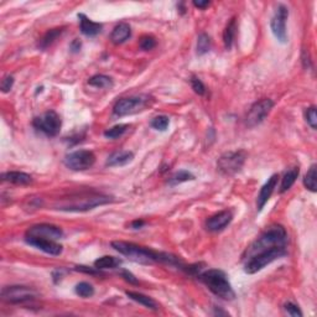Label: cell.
Segmentation results:
<instances>
[{
	"mask_svg": "<svg viewBox=\"0 0 317 317\" xmlns=\"http://www.w3.org/2000/svg\"><path fill=\"white\" fill-rule=\"evenodd\" d=\"M112 247L121 253L122 255L130 259L131 262L139 263V264H153L156 262H161V254L162 253L154 252L151 249L146 248V247L138 246L134 243H128V242H112Z\"/></svg>",
	"mask_w": 317,
	"mask_h": 317,
	"instance_id": "2",
	"label": "cell"
},
{
	"mask_svg": "<svg viewBox=\"0 0 317 317\" xmlns=\"http://www.w3.org/2000/svg\"><path fill=\"white\" fill-rule=\"evenodd\" d=\"M79 19V28H81V33L83 35L88 36V37H93L97 36L102 31V24L99 22H94L90 19H88L85 14H78Z\"/></svg>",
	"mask_w": 317,
	"mask_h": 317,
	"instance_id": "16",
	"label": "cell"
},
{
	"mask_svg": "<svg viewBox=\"0 0 317 317\" xmlns=\"http://www.w3.org/2000/svg\"><path fill=\"white\" fill-rule=\"evenodd\" d=\"M122 264V260L117 259L110 255H104V257L99 258L94 262V268L98 270H103V269H114Z\"/></svg>",
	"mask_w": 317,
	"mask_h": 317,
	"instance_id": "22",
	"label": "cell"
},
{
	"mask_svg": "<svg viewBox=\"0 0 317 317\" xmlns=\"http://www.w3.org/2000/svg\"><path fill=\"white\" fill-rule=\"evenodd\" d=\"M28 237H38L45 238V239H50V241H56L63 237V232L60 227H56L53 224H36L28 229L26 232Z\"/></svg>",
	"mask_w": 317,
	"mask_h": 317,
	"instance_id": "12",
	"label": "cell"
},
{
	"mask_svg": "<svg viewBox=\"0 0 317 317\" xmlns=\"http://www.w3.org/2000/svg\"><path fill=\"white\" fill-rule=\"evenodd\" d=\"M130 36V26H129L128 24H125V22H121V24H118L114 28V30H113L112 35H110V40H112L113 44L121 45L123 44V42H125Z\"/></svg>",
	"mask_w": 317,
	"mask_h": 317,
	"instance_id": "19",
	"label": "cell"
},
{
	"mask_svg": "<svg viewBox=\"0 0 317 317\" xmlns=\"http://www.w3.org/2000/svg\"><path fill=\"white\" fill-rule=\"evenodd\" d=\"M81 46H82V44H81V41H79V40H73L70 47H71L72 52H78L79 50H81Z\"/></svg>",
	"mask_w": 317,
	"mask_h": 317,
	"instance_id": "38",
	"label": "cell"
},
{
	"mask_svg": "<svg viewBox=\"0 0 317 317\" xmlns=\"http://www.w3.org/2000/svg\"><path fill=\"white\" fill-rule=\"evenodd\" d=\"M211 49V37L207 34H201L197 38V55L202 56L207 53Z\"/></svg>",
	"mask_w": 317,
	"mask_h": 317,
	"instance_id": "27",
	"label": "cell"
},
{
	"mask_svg": "<svg viewBox=\"0 0 317 317\" xmlns=\"http://www.w3.org/2000/svg\"><path fill=\"white\" fill-rule=\"evenodd\" d=\"M1 180L14 183V185H20V186L30 185L33 182V177L29 174L19 173V171H9V173L1 174Z\"/></svg>",
	"mask_w": 317,
	"mask_h": 317,
	"instance_id": "18",
	"label": "cell"
},
{
	"mask_svg": "<svg viewBox=\"0 0 317 317\" xmlns=\"http://www.w3.org/2000/svg\"><path fill=\"white\" fill-rule=\"evenodd\" d=\"M194 5L196 6V8L202 9L203 10V9H206L210 5V1H207V0H206V1H201V0H198V1H194Z\"/></svg>",
	"mask_w": 317,
	"mask_h": 317,
	"instance_id": "39",
	"label": "cell"
},
{
	"mask_svg": "<svg viewBox=\"0 0 317 317\" xmlns=\"http://www.w3.org/2000/svg\"><path fill=\"white\" fill-rule=\"evenodd\" d=\"M274 107V102L271 99H262V101L257 102L250 107L248 114L246 118V123L249 128H254V126L259 125L266 115L270 113V110Z\"/></svg>",
	"mask_w": 317,
	"mask_h": 317,
	"instance_id": "11",
	"label": "cell"
},
{
	"mask_svg": "<svg viewBox=\"0 0 317 317\" xmlns=\"http://www.w3.org/2000/svg\"><path fill=\"white\" fill-rule=\"evenodd\" d=\"M26 242H28V244L40 249V250L45 252L46 254L60 255L62 253V246L58 244L56 241H50V239L38 237H28L26 235Z\"/></svg>",
	"mask_w": 317,
	"mask_h": 317,
	"instance_id": "13",
	"label": "cell"
},
{
	"mask_svg": "<svg viewBox=\"0 0 317 317\" xmlns=\"http://www.w3.org/2000/svg\"><path fill=\"white\" fill-rule=\"evenodd\" d=\"M233 213L230 211H222L219 213L210 217L206 222V227L210 232H221L232 222Z\"/></svg>",
	"mask_w": 317,
	"mask_h": 317,
	"instance_id": "14",
	"label": "cell"
},
{
	"mask_svg": "<svg viewBox=\"0 0 317 317\" xmlns=\"http://www.w3.org/2000/svg\"><path fill=\"white\" fill-rule=\"evenodd\" d=\"M13 86H14V77L13 76H6L1 81V90H3L4 93H8L9 90H11Z\"/></svg>",
	"mask_w": 317,
	"mask_h": 317,
	"instance_id": "36",
	"label": "cell"
},
{
	"mask_svg": "<svg viewBox=\"0 0 317 317\" xmlns=\"http://www.w3.org/2000/svg\"><path fill=\"white\" fill-rule=\"evenodd\" d=\"M305 118H306V122L312 129L317 128V115H316V108L310 107L309 109L305 113Z\"/></svg>",
	"mask_w": 317,
	"mask_h": 317,
	"instance_id": "33",
	"label": "cell"
},
{
	"mask_svg": "<svg viewBox=\"0 0 317 317\" xmlns=\"http://www.w3.org/2000/svg\"><path fill=\"white\" fill-rule=\"evenodd\" d=\"M198 278L218 298L223 300H233L235 298L234 290L230 282H228V278L224 271L211 269V270L201 273Z\"/></svg>",
	"mask_w": 317,
	"mask_h": 317,
	"instance_id": "3",
	"label": "cell"
},
{
	"mask_svg": "<svg viewBox=\"0 0 317 317\" xmlns=\"http://www.w3.org/2000/svg\"><path fill=\"white\" fill-rule=\"evenodd\" d=\"M133 158H134V154L131 153V151H115V153L110 154L109 158H108L107 166H124V165L129 164Z\"/></svg>",
	"mask_w": 317,
	"mask_h": 317,
	"instance_id": "17",
	"label": "cell"
},
{
	"mask_svg": "<svg viewBox=\"0 0 317 317\" xmlns=\"http://www.w3.org/2000/svg\"><path fill=\"white\" fill-rule=\"evenodd\" d=\"M33 125L37 130L45 133L47 137H56L60 133L62 122H61V118L57 113L50 110L40 117H36L33 122Z\"/></svg>",
	"mask_w": 317,
	"mask_h": 317,
	"instance_id": "7",
	"label": "cell"
},
{
	"mask_svg": "<svg viewBox=\"0 0 317 317\" xmlns=\"http://www.w3.org/2000/svg\"><path fill=\"white\" fill-rule=\"evenodd\" d=\"M287 234L286 230L280 224H274L266 228L258 239H255L244 253L243 260L250 259L255 255L270 250L274 248H286Z\"/></svg>",
	"mask_w": 317,
	"mask_h": 317,
	"instance_id": "1",
	"label": "cell"
},
{
	"mask_svg": "<svg viewBox=\"0 0 317 317\" xmlns=\"http://www.w3.org/2000/svg\"><path fill=\"white\" fill-rule=\"evenodd\" d=\"M149 102L148 96H138V97H128V98H122L114 104L113 113L117 117H125L129 114L140 112L146 107Z\"/></svg>",
	"mask_w": 317,
	"mask_h": 317,
	"instance_id": "6",
	"label": "cell"
},
{
	"mask_svg": "<svg viewBox=\"0 0 317 317\" xmlns=\"http://www.w3.org/2000/svg\"><path fill=\"white\" fill-rule=\"evenodd\" d=\"M235 33H237V22H235V19L233 18V19L229 21V24L227 25V28H226V30H224L223 33L224 46H226V49L227 50H230V47H232L233 41H234V37H235Z\"/></svg>",
	"mask_w": 317,
	"mask_h": 317,
	"instance_id": "23",
	"label": "cell"
},
{
	"mask_svg": "<svg viewBox=\"0 0 317 317\" xmlns=\"http://www.w3.org/2000/svg\"><path fill=\"white\" fill-rule=\"evenodd\" d=\"M126 296H128L129 299H131V300H134L135 302L140 303V305H142V306H145V307H148V309H150V310H154V311L158 309V303H156L151 298L144 295V294L134 293V291H126Z\"/></svg>",
	"mask_w": 317,
	"mask_h": 317,
	"instance_id": "20",
	"label": "cell"
},
{
	"mask_svg": "<svg viewBox=\"0 0 317 317\" xmlns=\"http://www.w3.org/2000/svg\"><path fill=\"white\" fill-rule=\"evenodd\" d=\"M169 124H170L169 117H166V115H158V117H155L153 121H151L150 125L153 126L155 130L165 131L167 128H169Z\"/></svg>",
	"mask_w": 317,
	"mask_h": 317,
	"instance_id": "30",
	"label": "cell"
},
{
	"mask_svg": "<svg viewBox=\"0 0 317 317\" xmlns=\"http://www.w3.org/2000/svg\"><path fill=\"white\" fill-rule=\"evenodd\" d=\"M289 18V9L282 4H279L276 8L275 13H274L273 18L270 21V29L271 33L276 37L278 41L282 44H285L287 40L286 34V20Z\"/></svg>",
	"mask_w": 317,
	"mask_h": 317,
	"instance_id": "10",
	"label": "cell"
},
{
	"mask_svg": "<svg viewBox=\"0 0 317 317\" xmlns=\"http://www.w3.org/2000/svg\"><path fill=\"white\" fill-rule=\"evenodd\" d=\"M62 34V29H52V30H49L46 34L44 35V37L40 40L38 42V47L42 50L47 49L49 46H51L53 42H55L56 38Z\"/></svg>",
	"mask_w": 317,
	"mask_h": 317,
	"instance_id": "25",
	"label": "cell"
},
{
	"mask_svg": "<svg viewBox=\"0 0 317 317\" xmlns=\"http://www.w3.org/2000/svg\"><path fill=\"white\" fill-rule=\"evenodd\" d=\"M37 296V291L29 286L14 285L6 286L1 290V299L9 303H24L34 300Z\"/></svg>",
	"mask_w": 317,
	"mask_h": 317,
	"instance_id": "8",
	"label": "cell"
},
{
	"mask_svg": "<svg viewBox=\"0 0 317 317\" xmlns=\"http://www.w3.org/2000/svg\"><path fill=\"white\" fill-rule=\"evenodd\" d=\"M139 46L140 49L144 50V51H150V50H153L154 47L156 46L155 38H154L153 36H142V37L140 38Z\"/></svg>",
	"mask_w": 317,
	"mask_h": 317,
	"instance_id": "32",
	"label": "cell"
},
{
	"mask_svg": "<svg viewBox=\"0 0 317 317\" xmlns=\"http://www.w3.org/2000/svg\"><path fill=\"white\" fill-rule=\"evenodd\" d=\"M299 174H300L299 167H293V169H290L289 171L285 174L282 180V185H280V194H284L287 190L291 189V186L295 183L296 178L299 177Z\"/></svg>",
	"mask_w": 317,
	"mask_h": 317,
	"instance_id": "21",
	"label": "cell"
},
{
	"mask_svg": "<svg viewBox=\"0 0 317 317\" xmlns=\"http://www.w3.org/2000/svg\"><path fill=\"white\" fill-rule=\"evenodd\" d=\"M278 180H279V176L273 175L270 178H268V181L265 182V185L262 187L259 192V196L257 198V207L258 211H262L264 208V206L266 205V202L269 201V198L273 194L274 190H275L276 185H278Z\"/></svg>",
	"mask_w": 317,
	"mask_h": 317,
	"instance_id": "15",
	"label": "cell"
},
{
	"mask_svg": "<svg viewBox=\"0 0 317 317\" xmlns=\"http://www.w3.org/2000/svg\"><path fill=\"white\" fill-rule=\"evenodd\" d=\"M191 86H192V89L196 92L197 94H200V96H203V94L206 93V87L205 85H203V82L201 81L198 77H192L191 78Z\"/></svg>",
	"mask_w": 317,
	"mask_h": 317,
	"instance_id": "34",
	"label": "cell"
},
{
	"mask_svg": "<svg viewBox=\"0 0 317 317\" xmlns=\"http://www.w3.org/2000/svg\"><path fill=\"white\" fill-rule=\"evenodd\" d=\"M144 221H141V219H138V221H134L133 223H131V227L134 228V229H138V228H141L142 226H144Z\"/></svg>",
	"mask_w": 317,
	"mask_h": 317,
	"instance_id": "41",
	"label": "cell"
},
{
	"mask_svg": "<svg viewBox=\"0 0 317 317\" xmlns=\"http://www.w3.org/2000/svg\"><path fill=\"white\" fill-rule=\"evenodd\" d=\"M316 165H311L310 170L307 171V174L305 175V178H303V185L307 190H310L311 192H316Z\"/></svg>",
	"mask_w": 317,
	"mask_h": 317,
	"instance_id": "26",
	"label": "cell"
},
{
	"mask_svg": "<svg viewBox=\"0 0 317 317\" xmlns=\"http://www.w3.org/2000/svg\"><path fill=\"white\" fill-rule=\"evenodd\" d=\"M76 294L81 298H90L94 294V287L89 282H79L76 286Z\"/></svg>",
	"mask_w": 317,
	"mask_h": 317,
	"instance_id": "31",
	"label": "cell"
},
{
	"mask_svg": "<svg viewBox=\"0 0 317 317\" xmlns=\"http://www.w3.org/2000/svg\"><path fill=\"white\" fill-rule=\"evenodd\" d=\"M88 85L96 88H112L114 86L113 79L104 74H96L88 79Z\"/></svg>",
	"mask_w": 317,
	"mask_h": 317,
	"instance_id": "24",
	"label": "cell"
},
{
	"mask_svg": "<svg viewBox=\"0 0 317 317\" xmlns=\"http://www.w3.org/2000/svg\"><path fill=\"white\" fill-rule=\"evenodd\" d=\"M77 270L85 271V273H87V274H96L98 269H97V268L89 269V268H87V266H77Z\"/></svg>",
	"mask_w": 317,
	"mask_h": 317,
	"instance_id": "40",
	"label": "cell"
},
{
	"mask_svg": "<svg viewBox=\"0 0 317 317\" xmlns=\"http://www.w3.org/2000/svg\"><path fill=\"white\" fill-rule=\"evenodd\" d=\"M246 151H229V153L223 154L218 158L217 167L223 175H234L238 171H241L246 162Z\"/></svg>",
	"mask_w": 317,
	"mask_h": 317,
	"instance_id": "5",
	"label": "cell"
},
{
	"mask_svg": "<svg viewBox=\"0 0 317 317\" xmlns=\"http://www.w3.org/2000/svg\"><path fill=\"white\" fill-rule=\"evenodd\" d=\"M128 124H118V125L112 126V128L104 131V137L108 138V139H118V138H121L128 130Z\"/></svg>",
	"mask_w": 317,
	"mask_h": 317,
	"instance_id": "28",
	"label": "cell"
},
{
	"mask_svg": "<svg viewBox=\"0 0 317 317\" xmlns=\"http://www.w3.org/2000/svg\"><path fill=\"white\" fill-rule=\"evenodd\" d=\"M96 162V155L89 150H77L65 158V165L73 171H85Z\"/></svg>",
	"mask_w": 317,
	"mask_h": 317,
	"instance_id": "9",
	"label": "cell"
},
{
	"mask_svg": "<svg viewBox=\"0 0 317 317\" xmlns=\"http://www.w3.org/2000/svg\"><path fill=\"white\" fill-rule=\"evenodd\" d=\"M194 180V175H192L190 171H186V170H181L178 173H176L175 175L171 176V178L169 180L170 185H178V183L186 182V181H192Z\"/></svg>",
	"mask_w": 317,
	"mask_h": 317,
	"instance_id": "29",
	"label": "cell"
},
{
	"mask_svg": "<svg viewBox=\"0 0 317 317\" xmlns=\"http://www.w3.org/2000/svg\"><path fill=\"white\" fill-rule=\"evenodd\" d=\"M121 275L123 276L124 279L126 280V282H130V284H138L137 278H135V276L133 275V274H131L130 271H128V270H123V271H122V273H121Z\"/></svg>",
	"mask_w": 317,
	"mask_h": 317,
	"instance_id": "37",
	"label": "cell"
},
{
	"mask_svg": "<svg viewBox=\"0 0 317 317\" xmlns=\"http://www.w3.org/2000/svg\"><path fill=\"white\" fill-rule=\"evenodd\" d=\"M285 254H286V248H282V247L260 253V254L255 255V257L250 258V259L244 260V271L247 274L258 273V271L265 268L266 265H269L270 263H273L274 260L279 259V258H282Z\"/></svg>",
	"mask_w": 317,
	"mask_h": 317,
	"instance_id": "4",
	"label": "cell"
},
{
	"mask_svg": "<svg viewBox=\"0 0 317 317\" xmlns=\"http://www.w3.org/2000/svg\"><path fill=\"white\" fill-rule=\"evenodd\" d=\"M284 309H285V312H286L289 316H293V317L302 316V312H301V310L299 309V306H296L295 303H293V302L285 303Z\"/></svg>",
	"mask_w": 317,
	"mask_h": 317,
	"instance_id": "35",
	"label": "cell"
}]
</instances>
